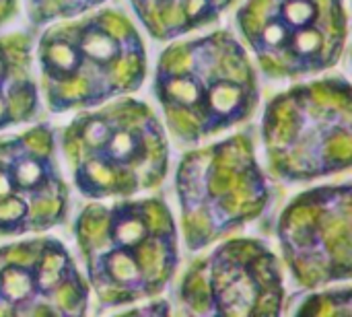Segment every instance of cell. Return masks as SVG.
Returning <instances> with one entry per match:
<instances>
[{
	"mask_svg": "<svg viewBox=\"0 0 352 317\" xmlns=\"http://www.w3.org/2000/svg\"><path fill=\"white\" fill-rule=\"evenodd\" d=\"M153 91L167 126L188 144L245 122L260 101L250 54L227 29L167 45Z\"/></svg>",
	"mask_w": 352,
	"mask_h": 317,
	"instance_id": "7a4b0ae2",
	"label": "cell"
},
{
	"mask_svg": "<svg viewBox=\"0 0 352 317\" xmlns=\"http://www.w3.org/2000/svg\"><path fill=\"white\" fill-rule=\"evenodd\" d=\"M103 2L105 0H27V12L35 25H43L80 17Z\"/></svg>",
	"mask_w": 352,
	"mask_h": 317,
	"instance_id": "9a60e30c",
	"label": "cell"
},
{
	"mask_svg": "<svg viewBox=\"0 0 352 317\" xmlns=\"http://www.w3.org/2000/svg\"><path fill=\"white\" fill-rule=\"evenodd\" d=\"M262 142L276 177L307 184L342 173L352 161V93L344 76L316 78L274 95Z\"/></svg>",
	"mask_w": 352,
	"mask_h": 317,
	"instance_id": "5b68a950",
	"label": "cell"
},
{
	"mask_svg": "<svg viewBox=\"0 0 352 317\" xmlns=\"http://www.w3.org/2000/svg\"><path fill=\"white\" fill-rule=\"evenodd\" d=\"M237 0H130L146 33L169 41L219 21Z\"/></svg>",
	"mask_w": 352,
	"mask_h": 317,
	"instance_id": "4fadbf2b",
	"label": "cell"
},
{
	"mask_svg": "<svg viewBox=\"0 0 352 317\" xmlns=\"http://www.w3.org/2000/svg\"><path fill=\"white\" fill-rule=\"evenodd\" d=\"M297 316H351V287H322L314 295L303 299L295 309Z\"/></svg>",
	"mask_w": 352,
	"mask_h": 317,
	"instance_id": "5bb4252c",
	"label": "cell"
},
{
	"mask_svg": "<svg viewBox=\"0 0 352 317\" xmlns=\"http://www.w3.org/2000/svg\"><path fill=\"white\" fill-rule=\"evenodd\" d=\"M37 109L33 41L27 33L0 35V130L33 120Z\"/></svg>",
	"mask_w": 352,
	"mask_h": 317,
	"instance_id": "7c38bea8",
	"label": "cell"
},
{
	"mask_svg": "<svg viewBox=\"0 0 352 317\" xmlns=\"http://www.w3.org/2000/svg\"><path fill=\"white\" fill-rule=\"evenodd\" d=\"M37 66L45 105L66 113L134 93L148 64L134 23L120 10L103 8L45 29Z\"/></svg>",
	"mask_w": 352,
	"mask_h": 317,
	"instance_id": "3957f363",
	"label": "cell"
},
{
	"mask_svg": "<svg viewBox=\"0 0 352 317\" xmlns=\"http://www.w3.org/2000/svg\"><path fill=\"white\" fill-rule=\"evenodd\" d=\"M175 194L190 252L245 229L270 202V188L248 134L186 153L175 171Z\"/></svg>",
	"mask_w": 352,
	"mask_h": 317,
	"instance_id": "8992f818",
	"label": "cell"
},
{
	"mask_svg": "<svg viewBox=\"0 0 352 317\" xmlns=\"http://www.w3.org/2000/svg\"><path fill=\"white\" fill-rule=\"evenodd\" d=\"M68 200L56 134L47 124L0 138V239L62 225Z\"/></svg>",
	"mask_w": 352,
	"mask_h": 317,
	"instance_id": "30bf717a",
	"label": "cell"
},
{
	"mask_svg": "<svg viewBox=\"0 0 352 317\" xmlns=\"http://www.w3.org/2000/svg\"><path fill=\"white\" fill-rule=\"evenodd\" d=\"M16 10H19V0H0V27L10 23Z\"/></svg>",
	"mask_w": 352,
	"mask_h": 317,
	"instance_id": "2e32d148",
	"label": "cell"
},
{
	"mask_svg": "<svg viewBox=\"0 0 352 317\" xmlns=\"http://www.w3.org/2000/svg\"><path fill=\"white\" fill-rule=\"evenodd\" d=\"M177 299L182 311L192 316H280L285 311L283 268L264 241L227 239L190 264Z\"/></svg>",
	"mask_w": 352,
	"mask_h": 317,
	"instance_id": "ba28073f",
	"label": "cell"
},
{
	"mask_svg": "<svg viewBox=\"0 0 352 317\" xmlns=\"http://www.w3.org/2000/svg\"><path fill=\"white\" fill-rule=\"evenodd\" d=\"M74 188L91 200L130 198L163 184L169 142L157 113L118 97L70 120L60 136Z\"/></svg>",
	"mask_w": 352,
	"mask_h": 317,
	"instance_id": "277c9868",
	"label": "cell"
},
{
	"mask_svg": "<svg viewBox=\"0 0 352 317\" xmlns=\"http://www.w3.org/2000/svg\"><path fill=\"white\" fill-rule=\"evenodd\" d=\"M237 27L268 76L305 78L340 62L349 14L344 0H245Z\"/></svg>",
	"mask_w": 352,
	"mask_h": 317,
	"instance_id": "52a82bcc",
	"label": "cell"
},
{
	"mask_svg": "<svg viewBox=\"0 0 352 317\" xmlns=\"http://www.w3.org/2000/svg\"><path fill=\"white\" fill-rule=\"evenodd\" d=\"M276 235L295 283L316 291L352 274V194L349 184L297 194L280 212Z\"/></svg>",
	"mask_w": 352,
	"mask_h": 317,
	"instance_id": "9c48e42d",
	"label": "cell"
},
{
	"mask_svg": "<svg viewBox=\"0 0 352 317\" xmlns=\"http://www.w3.org/2000/svg\"><path fill=\"white\" fill-rule=\"evenodd\" d=\"M74 239L89 289L103 307L148 303L177 272V225L159 198L87 204L74 221Z\"/></svg>",
	"mask_w": 352,
	"mask_h": 317,
	"instance_id": "6da1fadb",
	"label": "cell"
},
{
	"mask_svg": "<svg viewBox=\"0 0 352 317\" xmlns=\"http://www.w3.org/2000/svg\"><path fill=\"white\" fill-rule=\"evenodd\" d=\"M89 283L66 245L33 237L0 248V316H82Z\"/></svg>",
	"mask_w": 352,
	"mask_h": 317,
	"instance_id": "8fae6325",
	"label": "cell"
}]
</instances>
